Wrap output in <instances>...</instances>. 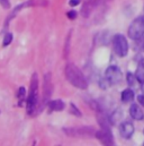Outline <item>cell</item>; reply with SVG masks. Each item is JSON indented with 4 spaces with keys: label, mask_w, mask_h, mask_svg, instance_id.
<instances>
[{
    "label": "cell",
    "mask_w": 144,
    "mask_h": 146,
    "mask_svg": "<svg viewBox=\"0 0 144 146\" xmlns=\"http://www.w3.org/2000/svg\"><path fill=\"white\" fill-rule=\"evenodd\" d=\"M38 104V77L37 74L34 73L31 79V86H29V93L26 101V109L28 114H34Z\"/></svg>",
    "instance_id": "2"
},
{
    "label": "cell",
    "mask_w": 144,
    "mask_h": 146,
    "mask_svg": "<svg viewBox=\"0 0 144 146\" xmlns=\"http://www.w3.org/2000/svg\"><path fill=\"white\" fill-rule=\"evenodd\" d=\"M136 79L141 83L144 82V59H142L140 62H139V66H137V69H136Z\"/></svg>",
    "instance_id": "14"
},
{
    "label": "cell",
    "mask_w": 144,
    "mask_h": 146,
    "mask_svg": "<svg viewBox=\"0 0 144 146\" xmlns=\"http://www.w3.org/2000/svg\"><path fill=\"white\" fill-rule=\"evenodd\" d=\"M96 138L104 145H114L115 144V141H114V137L110 133V130L108 129H101L99 131H96Z\"/></svg>",
    "instance_id": "8"
},
{
    "label": "cell",
    "mask_w": 144,
    "mask_h": 146,
    "mask_svg": "<svg viewBox=\"0 0 144 146\" xmlns=\"http://www.w3.org/2000/svg\"><path fill=\"white\" fill-rule=\"evenodd\" d=\"M65 104L62 100L58 99V100H52L50 103H48V108H50V111H62L64 109Z\"/></svg>",
    "instance_id": "12"
},
{
    "label": "cell",
    "mask_w": 144,
    "mask_h": 146,
    "mask_svg": "<svg viewBox=\"0 0 144 146\" xmlns=\"http://www.w3.org/2000/svg\"><path fill=\"white\" fill-rule=\"evenodd\" d=\"M77 15H78V14H77L75 10H70V11L67 14V16H68L70 19H75V18H77Z\"/></svg>",
    "instance_id": "24"
},
{
    "label": "cell",
    "mask_w": 144,
    "mask_h": 146,
    "mask_svg": "<svg viewBox=\"0 0 144 146\" xmlns=\"http://www.w3.org/2000/svg\"><path fill=\"white\" fill-rule=\"evenodd\" d=\"M142 92H143V94H144V82L142 83Z\"/></svg>",
    "instance_id": "28"
},
{
    "label": "cell",
    "mask_w": 144,
    "mask_h": 146,
    "mask_svg": "<svg viewBox=\"0 0 144 146\" xmlns=\"http://www.w3.org/2000/svg\"><path fill=\"white\" fill-rule=\"evenodd\" d=\"M144 35V16L136 17L130 25L128 36L132 40H140Z\"/></svg>",
    "instance_id": "3"
},
{
    "label": "cell",
    "mask_w": 144,
    "mask_h": 146,
    "mask_svg": "<svg viewBox=\"0 0 144 146\" xmlns=\"http://www.w3.org/2000/svg\"><path fill=\"white\" fill-rule=\"evenodd\" d=\"M122 115H123V112L120 111V110H116L109 118H110V122H111V125H115V123H117L118 121H119V119L122 118Z\"/></svg>",
    "instance_id": "16"
},
{
    "label": "cell",
    "mask_w": 144,
    "mask_h": 146,
    "mask_svg": "<svg viewBox=\"0 0 144 146\" xmlns=\"http://www.w3.org/2000/svg\"><path fill=\"white\" fill-rule=\"evenodd\" d=\"M52 79L51 74L47 73L44 76V84H43V104H47L48 100L52 95Z\"/></svg>",
    "instance_id": "7"
},
{
    "label": "cell",
    "mask_w": 144,
    "mask_h": 146,
    "mask_svg": "<svg viewBox=\"0 0 144 146\" xmlns=\"http://www.w3.org/2000/svg\"><path fill=\"white\" fill-rule=\"evenodd\" d=\"M91 8H92V5H91L90 2H86V3L83 5L82 11H81L82 16H83V17H88V16L90 15V13H91Z\"/></svg>",
    "instance_id": "17"
},
{
    "label": "cell",
    "mask_w": 144,
    "mask_h": 146,
    "mask_svg": "<svg viewBox=\"0 0 144 146\" xmlns=\"http://www.w3.org/2000/svg\"><path fill=\"white\" fill-rule=\"evenodd\" d=\"M24 5H25V7H36V6L44 7V6H47V1L46 0H28Z\"/></svg>",
    "instance_id": "15"
},
{
    "label": "cell",
    "mask_w": 144,
    "mask_h": 146,
    "mask_svg": "<svg viewBox=\"0 0 144 146\" xmlns=\"http://www.w3.org/2000/svg\"><path fill=\"white\" fill-rule=\"evenodd\" d=\"M79 3H80V0H70V1H69V5L72 6V7H74V6L79 5Z\"/></svg>",
    "instance_id": "26"
},
{
    "label": "cell",
    "mask_w": 144,
    "mask_h": 146,
    "mask_svg": "<svg viewBox=\"0 0 144 146\" xmlns=\"http://www.w3.org/2000/svg\"><path fill=\"white\" fill-rule=\"evenodd\" d=\"M70 112H71L72 114H74V115H77V117H81V112L78 110V108L73 104V103H71L70 104Z\"/></svg>",
    "instance_id": "21"
},
{
    "label": "cell",
    "mask_w": 144,
    "mask_h": 146,
    "mask_svg": "<svg viewBox=\"0 0 144 146\" xmlns=\"http://www.w3.org/2000/svg\"><path fill=\"white\" fill-rule=\"evenodd\" d=\"M130 114L133 119L135 120H143L144 119V112L143 110L140 108L137 104H132L130 108Z\"/></svg>",
    "instance_id": "11"
},
{
    "label": "cell",
    "mask_w": 144,
    "mask_h": 146,
    "mask_svg": "<svg viewBox=\"0 0 144 146\" xmlns=\"http://www.w3.org/2000/svg\"><path fill=\"white\" fill-rule=\"evenodd\" d=\"M64 131L69 136H82V137H91L92 135H96V131L91 127H79V128H70V129H64Z\"/></svg>",
    "instance_id": "5"
},
{
    "label": "cell",
    "mask_w": 144,
    "mask_h": 146,
    "mask_svg": "<svg viewBox=\"0 0 144 146\" xmlns=\"http://www.w3.org/2000/svg\"><path fill=\"white\" fill-rule=\"evenodd\" d=\"M25 93H26V91H25V88H24V87H20V88L18 90L17 96H18V99H19L20 101H23V100H24V98H25Z\"/></svg>",
    "instance_id": "22"
},
{
    "label": "cell",
    "mask_w": 144,
    "mask_h": 146,
    "mask_svg": "<svg viewBox=\"0 0 144 146\" xmlns=\"http://www.w3.org/2000/svg\"><path fill=\"white\" fill-rule=\"evenodd\" d=\"M70 36H71V32L69 33V35L67 37V41H65V46H64V58L67 59L68 56H69V50H70Z\"/></svg>",
    "instance_id": "18"
},
{
    "label": "cell",
    "mask_w": 144,
    "mask_h": 146,
    "mask_svg": "<svg viewBox=\"0 0 144 146\" xmlns=\"http://www.w3.org/2000/svg\"><path fill=\"white\" fill-rule=\"evenodd\" d=\"M97 121H98V123L100 125L101 129H108V130H110V125H111L110 118L107 117L104 112L99 111V112L97 113Z\"/></svg>",
    "instance_id": "10"
},
{
    "label": "cell",
    "mask_w": 144,
    "mask_h": 146,
    "mask_svg": "<svg viewBox=\"0 0 144 146\" xmlns=\"http://www.w3.org/2000/svg\"><path fill=\"white\" fill-rule=\"evenodd\" d=\"M114 51L118 57H125L128 52V42L126 37L122 34H116L113 38Z\"/></svg>",
    "instance_id": "4"
},
{
    "label": "cell",
    "mask_w": 144,
    "mask_h": 146,
    "mask_svg": "<svg viewBox=\"0 0 144 146\" xmlns=\"http://www.w3.org/2000/svg\"><path fill=\"white\" fill-rule=\"evenodd\" d=\"M99 85H100V87H101V88H104V90H105V88H107L108 86L110 85V83L108 82L107 78L105 77V79H101V80L99 82Z\"/></svg>",
    "instance_id": "23"
},
{
    "label": "cell",
    "mask_w": 144,
    "mask_h": 146,
    "mask_svg": "<svg viewBox=\"0 0 144 146\" xmlns=\"http://www.w3.org/2000/svg\"><path fill=\"white\" fill-rule=\"evenodd\" d=\"M105 77L107 78V80L110 83V85H116L122 80V72L118 67L116 66H110L108 67Z\"/></svg>",
    "instance_id": "6"
},
{
    "label": "cell",
    "mask_w": 144,
    "mask_h": 146,
    "mask_svg": "<svg viewBox=\"0 0 144 146\" xmlns=\"http://www.w3.org/2000/svg\"><path fill=\"white\" fill-rule=\"evenodd\" d=\"M133 99H134V92L131 88H126L123 91V93H122V101L123 102L127 103V102L133 101Z\"/></svg>",
    "instance_id": "13"
},
{
    "label": "cell",
    "mask_w": 144,
    "mask_h": 146,
    "mask_svg": "<svg viewBox=\"0 0 144 146\" xmlns=\"http://www.w3.org/2000/svg\"><path fill=\"white\" fill-rule=\"evenodd\" d=\"M11 41H12V34H11V33H7V34L5 35V37H3V42H2L3 46H7L8 44H10Z\"/></svg>",
    "instance_id": "19"
},
{
    "label": "cell",
    "mask_w": 144,
    "mask_h": 146,
    "mask_svg": "<svg viewBox=\"0 0 144 146\" xmlns=\"http://www.w3.org/2000/svg\"><path fill=\"white\" fill-rule=\"evenodd\" d=\"M119 133L122 135V137L128 139L133 136L134 134V126L132 122L130 121H124L123 123H120V127H119Z\"/></svg>",
    "instance_id": "9"
},
{
    "label": "cell",
    "mask_w": 144,
    "mask_h": 146,
    "mask_svg": "<svg viewBox=\"0 0 144 146\" xmlns=\"http://www.w3.org/2000/svg\"><path fill=\"white\" fill-rule=\"evenodd\" d=\"M64 73H65L67 79L74 87L80 88V90H86L88 87V83H87V79H86L84 75L74 64H72V62L67 64Z\"/></svg>",
    "instance_id": "1"
},
{
    "label": "cell",
    "mask_w": 144,
    "mask_h": 146,
    "mask_svg": "<svg viewBox=\"0 0 144 146\" xmlns=\"http://www.w3.org/2000/svg\"><path fill=\"white\" fill-rule=\"evenodd\" d=\"M135 77H136V76L132 75L131 73L127 74V84H128L130 86H134V85H135Z\"/></svg>",
    "instance_id": "20"
},
{
    "label": "cell",
    "mask_w": 144,
    "mask_h": 146,
    "mask_svg": "<svg viewBox=\"0 0 144 146\" xmlns=\"http://www.w3.org/2000/svg\"><path fill=\"white\" fill-rule=\"evenodd\" d=\"M137 100H139V102H140V103H141V104L144 107V94H143V95H139Z\"/></svg>",
    "instance_id": "27"
},
{
    "label": "cell",
    "mask_w": 144,
    "mask_h": 146,
    "mask_svg": "<svg viewBox=\"0 0 144 146\" xmlns=\"http://www.w3.org/2000/svg\"><path fill=\"white\" fill-rule=\"evenodd\" d=\"M0 5H1L3 8H6V9H8V8L10 7V2H9V0H0Z\"/></svg>",
    "instance_id": "25"
}]
</instances>
